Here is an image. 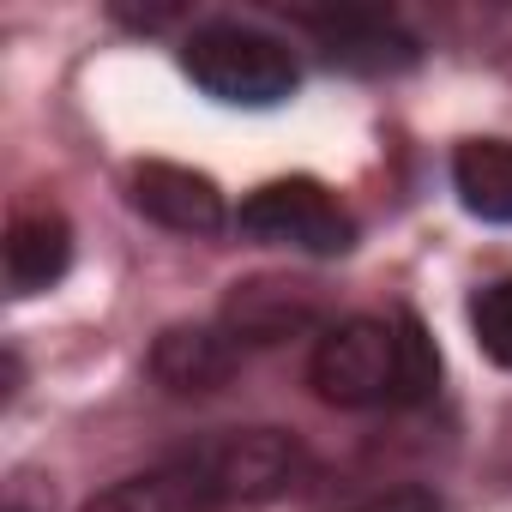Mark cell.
Returning a JSON list of instances; mask_svg holds the SVG:
<instances>
[{"mask_svg": "<svg viewBox=\"0 0 512 512\" xmlns=\"http://www.w3.org/2000/svg\"><path fill=\"white\" fill-rule=\"evenodd\" d=\"M308 470V452L278 428H241L217 434L145 476L115 482L85 512H229V506H266L290 494Z\"/></svg>", "mask_w": 512, "mask_h": 512, "instance_id": "6da1fadb", "label": "cell"}, {"mask_svg": "<svg viewBox=\"0 0 512 512\" xmlns=\"http://www.w3.org/2000/svg\"><path fill=\"white\" fill-rule=\"evenodd\" d=\"M308 380L326 404H344V410H404L440 392V350L410 314L338 320L314 344Z\"/></svg>", "mask_w": 512, "mask_h": 512, "instance_id": "7a4b0ae2", "label": "cell"}, {"mask_svg": "<svg viewBox=\"0 0 512 512\" xmlns=\"http://www.w3.org/2000/svg\"><path fill=\"white\" fill-rule=\"evenodd\" d=\"M187 79L235 109H272L296 91V55L253 25H205L181 49Z\"/></svg>", "mask_w": 512, "mask_h": 512, "instance_id": "3957f363", "label": "cell"}, {"mask_svg": "<svg viewBox=\"0 0 512 512\" xmlns=\"http://www.w3.org/2000/svg\"><path fill=\"white\" fill-rule=\"evenodd\" d=\"M247 235H260V241H278V247H302V253H350L356 247V217L320 187V181H272L260 187L241 217H235Z\"/></svg>", "mask_w": 512, "mask_h": 512, "instance_id": "277c9868", "label": "cell"}, {"mask_svg": "<svg viewBox=\"0 0 512 512\" xmlns=\"http://www.w3.org/2000/svg\"><path fill=\"white\" fill-rule=\"evenodd\" d=\"M320 320V290L314 284H290V278H253L235 284L229 308H223V332L229 344H278L290 332H308Z\"/></svg>", "mask_w": 512, "mask_h": 512, "instance_id": "5b68a950", "label": "cell"}, {"mask_svg": "<svg viewBox=\"0 0 512 512\" xmlns=\"http://www.w3.org/2000/svg\"><path fill=\"white\" fill-rule=\"evenodd\" d=\"M133 205L157 217L175 235H217L223 229V193L211 175H193L181 163H139L133 169Z\"/></svg>", "mask_w": 512, "mask_h": 512, "instance_id": "8992f818", "label": "cell"}, {"mask_svg": "<svg viewBox=\"0 0 512 512\" xmlns=\"http://www.w3.org/2000/svg\"><path fill=\"white\" fill-rule=\"evenodd\" d=\"M302 25L326 43L332 61L362 67V73H386V67H410L416 61V43L380 13H308Z\"/></svg>", "mask_w": 512, "mask_h": 512, "instance_id": "52a82bcc", "label": "cell"}, {"mask_svg": "<svg viewBox=\"0 0 512 512\" xmlns=\"http://www.w3.org/2000/svg\"><path fill=\"white\" fill-rule=\"evenodd\" d=\"M73 266V229L61 211H25L7 229V290L13 296H37L49 284H61V272Z\"/></svg>", "mask_w": 512, "mask_h": 512, "instance_id": "ba28073f", "label": "cell"}, {"mask_svg": "<svg viewBox=\"0 0 512 512\" xmlns=\"http://www.w3.org/2000/svg\"><path fill=\"white\" fill-rule=\"evenodd\" d=\"M235 368V344L229 332L217 326H169L157 344H151V374L169 386V392H217Z\"/></svg>", "mask_w": 512, "mask_h": 512, "instance_id": "9c48e42d", "label": "cell"}, {"mask_svg": "<svg viewBox=\"0 0 512 512\" xmlns=\"http://www.w3.org/2000/svg\"><path fill=\"white\" fill-rule=\"evenodd\" d=\"M452 187L464 211L488 223H512V139H470L452 157Z\"/></svg>", "mask_w": 512, "mask_h": 512, "instance_id": "30bf717a", "label": "cell"}, {"mask_svg": "<svg viewBox=\"0 0 512 512\" xmlns=\"http://www.w3.org/2000/svg\"><path fill=\"white\" fill-rule=\"evenodd\" d=\"M470 326H476V344H482L500 368H512V278L488 284V290L470 302Z\"/></svg>", "mask_w": 512, "mask_h": 512, "instance_id": "8fae6325", "label": "cell"}, {"mask_svg": "<svg viewBox=\"0 0 512 512\" xmlns=\"http://www.w3.org/2000/svg\"><path fill=\"white\" fill-rule=\"evenodd\" d=\"M350 512H440V500L428 488H386V494H374V500H362Z\"/></svg>", "mask_w": 512, "mask_h": 512, "instance_id": "7c38bea8", "label": "cell"}, {"mask_svg": "<svg viewBox=\"0 0 512 512\" xmlns=\"http://www.w3.org/2000/svg\"><path fill=\"white\" fill-rule=\"evenodd\" d=\"M13 512H19V506H13Z\"/></svg>", "mask_w": 512, "mask_h": 512, "instance_id": "4fadbf2b", "label": "cell"}]
</instances>
